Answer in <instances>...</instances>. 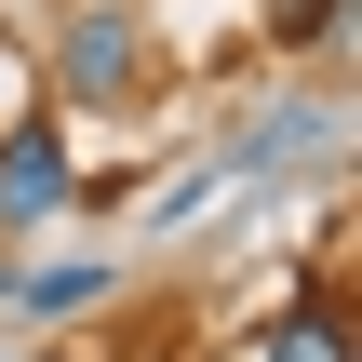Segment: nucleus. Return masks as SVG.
<instances>
[{
    "mask_svg": "<svg viewBox=\"0 0 362 362\" xmlns=\"http://www.w3.org/2000/svg\"><path fill=\"white\" fill-rule=\"evenodd\" d=\"M13 309H27V322H67V309H107V269H27V282H13Z\"/></svg>",
    "mask_w": 362,
    "mask_h": 362,
    "instance_id": "4",
    "label": "nucleus"
},
{
    "mask_svg": "<svg viewBox=\"0 0 362 362\" xmlns=\"http://www.w3.org/2000/svg\"><path fill=\"white\" fill-rule=\"evenodd\" d=\"M255 362H349V309H336V296H296V309L255 336Z\"/></svg>",
    "mask_w": 362,
    "mask_h": 362,
    "instance_id": "3",
    "label": "nucleus"
},
{
    "mask_svg": "<svg viewBox=\"0 0 362 362\" xmlns=\"http://www.w3.org/2000/svg\"><path fill=\"white\" fill-rule=\"evenodd\" d=\"M54 202H67V134H54V107H27L0 134V228H54Z\"/></svg>",
    "mask_w": 362,
    "mask_h": 362,
    "instance_id": "2",
    "label": "nucleus"
},
{
    "mask_svg": "<svg viewBox=\"0 0 362 362\" xmlns=\"http://www.w3.org/2000/svg\"><path fill=\"white\" fill-rule=\"evenodd\" d=\"M336 27H349V0H282V13H269V40H282V54H322Z\"/></svg>",
    "mask_w": 362,
    "mask_h": 362,
    "instance_id": "5",
    "label": "nucleus"
},
{
    "mask_svg": "<svg viewBox=\"0 0 362 362\" xmlns=\"http://www.w3.org/2000/svg\"><path fill=\"white\" fill-rule=\"evenodd\" d=\"M54 81H67L81 107H121V94L148 81V27H134V0H67V27H54Z\"/></svg>",
    "mask_w": 362,
    "mask_h": 362,
    "instance_id": "1",
    "label": "nucleus"
}]
</instances>
